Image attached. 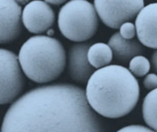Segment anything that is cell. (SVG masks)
Segmentation results:
<instances>
[{
    "instance_id": "cell-1",
    "label": "cell",
    "mask_w": 157,
    "mask_h": 132,
    "mask_svg": "<svg viewBox=\"0 0 157 132\" xmlns=\"http://www.w3.org/2000/svg\"><path fill=\"white\" fill-rule=\"evenodd\" d=\"M1 132H105L84 89L57 84L36 88L17 100L4 117Z\"/></svg>"
},
{
    "instance_id": "cell-2",
    "label": "cell",
    "mask_w": 157,
    "mask_h": 132,
    "mask_svg": "<svg viewBox=\"0 0 157 132\" xmlns=\"http://www.w3.org/2000/svg\"><path fill=\"white\" fill-rule=\"evenodd\" d=\"M85 93L89 105L96 113L118 119L135 107L140 87L128 68L112 64L95 70L87 83Z\"/></svg>"
},
{
    "instance_id": "cell-3",
    "label": "cell",
    "mask_w": 157,
    "mask_h": 132,
    "mask_svg": "<svg viewBox=\"0 0 157 132\" xmlns=\"http://www.w3.org/2000/svg\"><path fill=\"white\" fill-rule=\"evenodd\" d=\"M17 57L23 73L38 84L55 80L66 67L67 54L63 45L48 36L29 38L20 48Z\"/></svg>"
},
{
    "instance_id": "cell-4",
    "label": "cell",
    "mask_w": 157,
    "mask_h": 132,
    "mask_svg": "<svg viewBox=\"0 0 157 132\" xmlns=\"http://www.w3.org/2000/svg\"><path fill=\"white\" fill-rule=\"evenodd\" d=\"M98 16L94 4L87 1L66 2L60 9L58 23L61 34L76 43L86 42L96 34Z\"/></svg>"
},
{
    "instance_id": "cell-5",
    "label": "cell",
    "mask_w": 157,
    "mask_h": 132,
    "mask_svg": "<svg viewBox=\"0 0 157 132\" xmlns=\"http://www.w3.org/2000/svg\"><path fill=\"white\" fill-rule=\"evenodd\" d=\"M25 84L17 56L10 51L0 48V105L15 100L23 91Z\"/></svg>"
},
{
    "instance_id": "cell-6",
    "label": "cell",
    "mask_w": 157,
    "mask_h": 132,
    "mask_svg": "<svg viewBox=\"0 0 157 132\" xmlns=\"http://www.w3.org/2000/svg\"><path fill=\"white\" fill-rule=\"evenodd\" d=\"M144 1H95L94 6L102 23L113 29L136 18L144 8Z\"/></svg>"
},
{
    "instance_id": "cell-7",
    "label": "cell",
    "mask_w": 157,
    "mask_h": 132,
    "mask_svg": "<svg viewBox=\"0 0 157 132\" xmlns=\"http://www.w3.org/2000/svg\"><path fill=\"white\" fill-rule=\"evenodd\" d=\"M55 18L54 11L46 1L29 2L22 10L23 25L33 34L47 32L54 24Z\"/></svg>"
},
{
    "instance_id": "cell-8",
    "label": "cell",
    "mask_w": 157,
    "mask_h": 132,
    "mask_svg": "<svg viewBox=\"0 0 157 132\" xmlns=\"http://www.w3.org/2000/svg\"><path fill=\"white\" fill-rule=\"evenodd\" d=\"M91 44L88 42L76 43L69 48L66 59L67 73L75 83L85 84L95 71L89 62L87 52Z\"/></svg>"
},
{
    "instance_id": "cell-9",
    "label": "cell",
    "mask_w": 157,
    "mask_h": 132,
    "mask_svg": "<svg viewBox=\"0 0 157 132\" xmlns=\"http://www.w3.org/2000/svg\"><path fill=\"white\" fill-rule=\"evenodd\" d=\"M22 9L17 1L0 0V44L10 43L21 34Z\"/></svg>"
},
{
    "instance_id": "cell-10",
    "label": "cell",
    "mask_w": 157,
    "mask_h": 132,
    "mask_svg": "<svg viewBox=\"0 0 157 132\" xmlns=\"http://www.w3.org/2000/svg\"><path fill=\"white\" fill-rule=\"evenodd\" d=\"M137 39L145 47L157 50V2L144 7L136 18Z\"/></svg>"
},
{
    "instance_id": "cell-11",
    "label": "cell",
    "mask_w": 157,
    "mask_h": 132,
    "mask_svg": "<svg viewBox=\"0 0 157 132\" xmlns=\"http://www.w3.org/2000/svg\"><path fill=\"white\" fill-rule=\"evenodd\" d=\"M108 44L112 51L113 59L121 66L128 64L133 58L142 55L145 51L144 45L137 39H124L119 32L110 37Z\"/></svg>"
},
{
    "instance_id": "cell-12",
    "label": "cell",
    "mask_w": 157,
    "mask_h": 132,
    "mask_svg": "<svg viewBox=\"0 0 157 132\" xmlns=\"http://www.w3.org/2000/svg\"><path fill=\"white\" fill-rule=\"evenodd\" d=\"M89 62L95 69H98L109 65L113 59V54L108 44L98 42L91 44L87 52Z\"/></svg>"
},
{
    "instance_id": "cell-13",
    "label": "cell",
    "mask_w": 157,
    "mask_h": 132,
    "mask_svg": "<svg viewBox=\"0 0 157 132\" xmlns=\"http://www.w3.org/2000/svg\"><path fill=\"white\" fill-rule=\"evenodd\" d=\"M143 115L146 123L157 132V88L150 91L145 97Z\"/></svg>"
},
{
    "instance_id": "cell-14",
    "label": "cell",
    "mask_w": 157,
    "mask_h": 132,
    "mask_svg": "<svg viewBox=\"0 0 157 132\" xmlns=\"http://www.w3.org/2000/svg\"><path fill=\"white\" fill-rule=\"evenodd\" d=\"M151 69L149 60L143 55L133 58L129 63V70L136 77H143L148 74Z\"/></svg>"
},
{
    "instance_id": "cell-15",
    "label": "cell",
    "mask_w": 157,
    "mask_h": 132,
    "mask_svg": "<svg viewBox=\"0 0 157 132\" xmlns=\"http://www.w3.org/2000/svg\"><path fill=\"white\" fill-rule=\"evenodd\" d=\"M119 32L121 36L124 39H134L136 36L135 25L131 22L124 23L119 28Z\"/></svg>"
},
{
    "instance_id": "cell-16",
    "label": "cell",
    "mask_w": 157,
    "mask_h": 132,
    "mask_svg": "<svg viewBox=\"0 0 157 132\" xmlns=\"http://www.w3.org/2000/svg\"><path fill=\"white\" fill-rule=\"evenodd\" d=\"M143 85L148 90L151 91L157 88V74L150 73L147 74L144 78Z\"/></svg>"
},
{
    "instance_id": "cell-17",
    "label": "cell",
    "mask_w": 157,
    "mask_h": 132,
    "mask_svg": "<svg viewBox=\"0 0 157 132\" xmlns=\"http://www.w3.org/2000/svg\"><path fill=\"white\" fill-rule=\"evenodd\" d=\"M116 132H156L147 127L140 125H132L124 127Z\"/></svg>"
},
{
    "instance_id": "cell-18",
    "label": "cell",
    "mask_w": 157,
    "mask_h": 132,
    "mask_svg": "<svg viewBox=\"0 0 157 132\" xmlns=\"http://www.w3.org/2000/svg\"><path fill=\"white\" fill-rule=\"evenodd\" d=\"M151 63L153 69L157 74V50L154 51L151 57Z\"/></svg>"
},
{
    "instance_id": "cell-19",
    "label": "cell",
    "mask_w": 157,
    "mask_h": 132,
    "mask_svg": "<svg viewBox=\"0 0 157 132\" xmlns=\"http://www.w3.org/2000/svg\"><path fill=\"white\" fill-rule=\"evenodd\" d=\"M46 2L48 4H49L50 5H52L55 6H59L64 4L67 2L65 1H46Z\"/></svg>"
},
{
    "instance_id": "cell-20",
    "label": "cell",
    "mask_w": 157,
    "mask_h": 132,
    "mask_svg": "<svg viewBox=\"0 0 157 132\" xmlns=\"http://www.w3.org/2000/svg\"><path fill=\"white\" fill-rule=\"evenodd\" d=\"M47 33L48 35V36L51 37V36H52V35H53V34H54V30H53V29L49 28V29L47 31Z\"/></svg>"
}]
</instances>
